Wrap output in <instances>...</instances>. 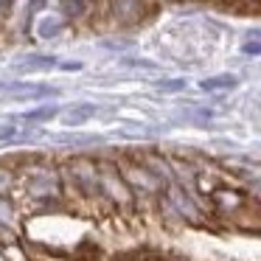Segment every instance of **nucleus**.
Returning <instances> with one entry per match:
<instances>
[{
  "instance_id": "1",
  "label": "nucleus",
  "mask_w": 261,
  "mask_h": 261,
  "mask_svg": "<svg viewBox=\"0 0 261 261\" xmlns=\"http://www.w3.org/2000/svg\"><path fill=\"white\" fill-rule=\"evenodd\" d=\"M96 115V107L93 104H76V107H70L68 113L62 115V124L65 126H79V124H85L87 118H93Z\"/></svg>"
},
{
  "instance_id": "2",
  "label": "nucleus",
  "mask_w": 261,
  "mask_h": 261,
  "mask_svg": "<svg viewBox=\"0 0 261 261\" xmlns=\"http://www.w3.org/2000/svg\"><path fill=\"white\" fill-rule=\"evenodd\" d=\"M239 85V79L236 76H230V73H225V76H214V79H205V82H199V87L202 90H233V87Z\"/></svg>"
},
{
  "instance_id": "3",
  "label": "nucleus",
  "mask_w": 261,
  "mask_h": 261,
  "mask_svg": "<svg viewBox=\"0 0 261 261\" xmlns=\"http://www.w3.org/2000/svg\"><path fill=\"white\" fill-rule=\"evenodd\" d=\"M57 115V107H37V110H31V113H25L23 118H29V121H48V118H54Z\"/></svg>"
},
{
  "instance_id": "4",
  "label": "nucleus",
  "mask_w": 261,
  "mask_h": 261,
  "mask_svg": "<svg viewBox=\"0 0 261 261\" xmlns=\"http://www.w3.org/2000/svg\"><path fill=\"white\" fill-rule=\"evenodd\" d=\"M158 87H160V90L174 93V90H182V87H186V82H182V79H166V82H158Z\"/></svg>"
},
{
  "instance_id": "5",
  "label": "nucleus",
  "mask_w": 261,
  "mask_h": 261,
  "mask_svg": "<svg viewBox=\"0 0 261 261\" xmlns=\"http://www.w3.org/2000/svg\"><path fill=\"white\" fill-rule=\"evenodd\" d=\"M242 51L247 54V57H258V54H261V42H244Z\"/></svg>"
}]
</instances>
